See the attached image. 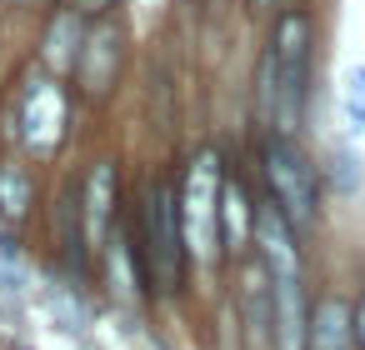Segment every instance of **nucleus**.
<instances>
[{"instance_id":"7","label":"nucleus","mask_w":365,"mask_h":350,"mask_svg":"<svg viewBox=\"0 0 365 350\" xmlns=\"http://www.w3.org/2000/svg\"><path fill=\"white\" fill-rule=\"evenodd\" d=\"M220 305L235 325V350H275V285L255 255H245L225 270Z\"/></svg>"},{"instance_id":"10","label":"nucleus","mask_w":365,"mask_h":350,"mask_svg":"<svg viewBox=\"0 0 365 350\" xmlns=\"http://www.w3.org/2000/svg\"><path fill=\"white\" fill-rule=\"evenodd\" d=\"M86 36H91V21L71 6V0H66V6H46L36 16V51H31V61L46 66L56 81H71L76 61L86 51Z\"/></svg>"},{"instance_id":"17","label":"nucleus","mask_w":365,"mask_h":350,"mask_svg":"<svg viewBox=\"0 0 365 350\" xmlns=\"http://www.w3.org/2000/svg\"><path fill=\"white\" fill-rule=\"evenodd\" d=\"M71 6H76L86 21H106V16H120L125 0H71Z\"/></svg>"},{"instance_id":"16","label":"nucleus","mask_w":365,"mask_h":350,"mask_svg":"<svg viewBox=\"0 0 365 350\" xmlns=\"http://www.w3.org/2000/svg\"><path fill=\"white\" fill-rule=\"evenodd\" d=\"M320 175H325V190H335V195H355V190L365 185V160H360V150H355L350 140H340V145L320 160Z\"/></svg>"},{"instance_id":"20","label":"nucleus","mask_w":365,"mask_h":350,"mask_svg":"<svg viewBox=\"0 0 365 350\" xmlns=\"http://www.w3.org/2000/svg\"><path fill=\"white\" fill-rule=\"evenodd\" d=\"M275 6H280V0H245V11H250V16H265V21L275 16Z\"/></svg>"},{"instance_id":"19","label":"nucleus","mask_w":365,"mask_h":350,"mask_svg":"<svg viewBox=\"0 0 365 350\" xmlns=\"http://www.w3.org/2000/svg\"><path fill=\"white\" fill-rule=\"evenodd\" d=\"M46 6H51V0H0V11H36V16H41Z\"/></svg>"},{"instance_id":"13","label":"nucleus","mask_w":365,"mask_h":350,"mask_svg":"<svg viewBox=\"0 0 365 350\" xmlns=\"http://www.w3.org/2000/svg\"><path fill=\"white\" fill-rule=\"evenodd\" d=\"M41 210H46L41 165H31L21 150H0V230L31 235V225H41Z\"/></svg>"},{"instance_id":"2","label":"nucleus","mask_w":365,"mask_h":350,"mask_svg":"<svg viewBox=\"0 0 365 350\" xmlns=\"http://www.w3.org/2000/svg\"><path fill=\"white\" fill-rule=\"evenodd\" d=\"M140 270H145V290L150 305H180L190 300V255H185V230H180V185H175V165H150L130 195L125 210Z\"/></svg>"},{"instance_id":"8","label":"nucleus","mask_w":365,"mask_h":350,"mask_svg":"<svg viewBox=\"0 0 365 350\" xmlns=\"http://www.w3.org/2000/svg\"><path fill=\"white\" fill-rule=\"evenodd\" d=\"M76 190H81V215H86V240L101 255V245L115 235V225L125 220V175H120V155L101 150L76 170Z\"/></svg>"},{"instance_id":"14","label":"nucleus","mask_w":365,"mask_h":350,"mask_svg":"<svg viewBox=\"0 0 365 350\" xmlns=\"http://www.w3.org/2000/svg\"><path fill=\"white\" fill-rule=\"evenodd\" d=\"M305 350H360L355 345V325H350V290H340V285H320L315 290Z\"/></svg>"},{"instance_id":"4","label":"nucleus","mask_w":365,"mask_h":350,"mask_svg":"<svg viewBox=\"0 0 365 350\" xmlns=\"http://www.w3.org/2000/svg\"><path fill=\"white\" fill-rule=\"evenodd\" d=\"M225 150L215 140H200L185 150L175 165L180 185V230H185V255H190V295L225 285V255H220V185H225Z\"/></svg>"},{"instance_id":"9","label":"nucleus","mask_w":365,"mask_h":350,"mask_svg":"<svg viewBox=\"0 0 365 350\" xmlns=\"http://www.w3.org/2000/svg\"><path fill=\"white\" fill-rule=\"evenodd\" d=\"M125 210H130V205H125ZM96 290H101V305H106V310H120V315H135V320H145V315L155 310L125 220L115 225V235H110V240L101 245V255H96Z\"/></svg>"},{"instance_id":"12","label":"nucleus","mask_w":365,"mask_h":350,"mask_svg":"<svg viewBox=\"0 0 365 350\" xmlns=\"http://www.w3.org/2000/svg\"><path fill=\"white\" fill-rule=\"evenodd\" d=\"M36 290H41V265H36L31 235L0 230V320L21 325L36 310Z\"/></svg>"},{"instance_id":"5","label":"nucleus","mask_w":365,"mask_h":350,"mask_svg":"<svg viewBox=\"0 0 365 350\" xmlns=\"http://www.w3.org/2000/svg\"><path fill=\"white\" fill-rule=\"evenodd\" d=\"M255 180H260V195L290 220V230L300 240H310L325 220V175H320V160L310 155L305 140L295 135H260V150H255Z\"/></svg>"},{"instance_id":"3","label":"nucleus","mask_w":365,"mask_h":350,"mask_svg":"<svg viewBox=\"0 0 365 350\" xmlns=\"http://www.w3.org/2000/svg\"><path fill=\"white\" fill-rule=\"evenodd\" d=\"M81 110L86 105L76 101L71 81H56L46 66L26 61L0 96V150H21L31 165L51 170L76 145Z\"/></svg>"},{"instance_id":"11","label":"nucleus","mask_w":365,"mask_h":350,"mask_svg":"<svg viewBox=\"0 0 365 350\" xmlns=\"http://www.w3.org/2000/svg\"><path fill=\"white\" fill-rule=\"evenodd\" d=\"M255 205H260V185L245 175V165L230 160L225 185H220V255H225V270L255 250Z\"/></svg>"},{"instance_id":"21","label":"nucleus","mask_w":365,"mask_h":350,"mask_svg":"<svg viewBox=\"0 0 365 350\" xmlns=\"http://www.w3.org/2000/svg\"><path fill=\"white\" fill-rule=\"evenodd\" d=\"M51 6H66V0H51Z\"/></svg>"},{"instance_id":"18","label":"nucleus","mask_w":365,"mask_h":350,"mask_svg":"<svg viewBox=\"0 0 365 350\" xmlns=\"http://www.w3.org/2000/svg\"><path fill=\"white\" fill-rule=\"evenodd\" d=\"M350 325H355V345L365 350V280L350 290Z\"/></svg>"},{"instance_id":"1","label":"nucleus","mask_w":365,"mask_h":350,"mask_svg":"<svg viewBox=\"0 0 365 350\" xmlns=\"http://www.w3.org/2000/svg\"><path fill=\"white\" fill-rule=\"evenodd\" d=\"M315 41L320 26L310 6L285 0L265 21V51L255 66V125L265 135L305 140V125L315 115Z\"/></svg>"},{"instance_id":"6","label":"nucleus","mask_w":365,"mask_h":350,"mask_svg":"<svg viewBox=\"0 0 365 350\" xmlns=\"http://www.w3.org/2000/svg\"><path fill=\"white\" fill-rule=\"evenodd\" d=\"M125 76H130V26L120 16H106V21H91V36H86V51L76 61V76H71V91L86 110H106L115 105V96L125 91Z\"/></svg>"},{"instance_id":"15","label":"nucleus","mask_w":365,"mask_h":350,"mask_svg":"<svg viewBox=\"0 0 365 350\" xmlns=\"http://www.w3.org/2000/svg\"><path fill=\"white\" fill-rule=\"evenodd\" d=\"M335 125L340 140L360 145L365 140V61H345L335 81Z\"/></svg>"}]
</instances>
